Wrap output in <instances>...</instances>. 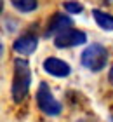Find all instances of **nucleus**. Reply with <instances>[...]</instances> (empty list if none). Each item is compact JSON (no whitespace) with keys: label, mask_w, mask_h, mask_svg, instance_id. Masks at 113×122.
<instances>
[{"label":"nucleus","mask_w":113,"mask_h":122,"mask_svg":"<svg viewBox=\"0 0 113 122\" xmlns=\"http://www.w3.org/2000/svg\"><path fill=\"white\" fill-rule=\"evenodd\" d=\"M30 66L26 59H16L14 63V80H12V98L14 101H23L30 89Z\"/></svg>","instance_id":"1"},{"label":"nucleus","mask_w":113,"mask_h":122,"mask_svg":"<svg viewBox=\"0 0 113 122\" xmlns=\"http://www.w3.org/2000/svg\"><path fill=\"white\" fill-rule=\"evenodd\" d=\"M108 61V51L101 44H92L82 52V65L92 71H99L106 66Z\"/></svg>","instance_id":"2"},{"label":"nucleus","mask_w":113,"mask_h":122,"mask_svg":"<svg viewBox=\"0 0 113 122\" xmlns=\"http://www.w3.org/2000/svg\"><path fill=\"white\" fill-rule=\"evenodd\" d=\"M37 103H38V108L47 115H59L61 113V103L50 94V89L47 87L45 82L40 84V89L37 92Z\"/></svg>","instance_id":"3"},{"label":"nucleus","mask_w":113,"mask_h":122,"mask_svg":"<svg viewBox=\"0 0 113 122\" xmlns=\"http://www.w3.org/2000/svg\"><path fill=\"white\" fill-rule=\"evenodd\" d=\"M87 40L85 33L80 31V30H64L56 35L54 38V46L59 47V49H68V47H75V46H80Z\"/></svg>","instance_id":"4"},{"label":"nucleus","mask_w":113,"mask_h":122,"mask_svg":"<svg viewBox=\"0 0 113 122\" xmlns=\"http://www.w3.org/2000/svg\"><path fill=\"white\" fill-rule=\"evenodd\" d=\"M44 70L54 77H68L71 71L70 65L59 58H47L44 61Z\"/></svg>","instance_id":"5"},{"label":"nucleus","mask_w":113,"mask_h":122,"mask_svg":"<svg viewBox=\"0 0 113 122\" xmlns=\"http://www.w3.org/2000/svg\"><path fill=\"white\" fill-rule=\"evenodd\" d=\"M37 46H38L37 37L31 35V33H28V35H23V37H19L18 40L14 42V51L23 54V56H28V54L35 52Z\"/></svg>","instance_id":"6"},{"label":"nucleus","mask_w":113,"mask_h":122,"mask_svg":"<svg viewBox=\"0 0 113 122\" xmlns=\"http://www.w3.org/2000/svg\"><path fill=\"white\" fill-rule=\"evenodd\" d=\"M68 28H71V19L64 14H54L49 21V26H47V35H58V33L64 31Z\"/></svg>","instance_id":"7"},{"label":"nucleus","mask_w":113,"mask_h":122,"mask_svg":"<svg viewBox=\"0 0 113 122\" xmlns=\"http://www.w3.org/2000/svg\"><path fill=\"white\" fill-rule=\"evenodd\" d=\"M92 16H94V19H96V23H98L103 30H113V16L108 14V12H103V10H99V9H94L92 10Z\"/></svg>","instance_id":"8"},{"label":"nucleus","mask_w":113,"mask_h":122,"mask_svg":"<svg viewBox=\"0 0 113 122\" xmlns=\"http://www.w3.org/2000/svg\"><path fill=\"white\" fill-rule=\"evenodd\" d=\"M10 2L21 12H31L38 7V0H10Z\"/></svg>","instance_id":"9"},{"label":"nucleus","mask_w":113,"mask_h":122,"mask_svg":"<svg viewBox=\"0 0 113 122\" xmlns=\"http://www.w3.org/2000/svg\"><path fill=\"white\" fill-rule=\"evenodd\" d=\"M64 9L68 10V12H71V14H80L84 10V5L77 4V2H66L64 4Z\"/></svg>","instance_id":"10"},{"label":"nucleus","mask_w":113,"mask_h":122,"mask_svg":"<svg viewBox=\"0 0 113 122\" xmlns=\"http://www.w3.org/2000/svg\"><path fill=\"white\" fill-rule=\"evenodd\" d=\"M2 54H4V46H2V40H0V58H2Z\"/></svg>","instance_id":"11"},{"label":"nucleus","mask_w":113,"mask_h":122,"mask_svg":"<svg viewBox=\"0 0 113 122\" xmlns=\"http://www.w3.org/2000/svg\"><path fill=\"white\" fill-rule=\"evenodd\" d=\"M110 82H111V84H113V68L110 70Z\"/></svg>","instance_id":"12"},{"label":"nucleus","mask_w":113,"mask_h":122,"mask_svg":"<svg viewBox=\"0 0 113 122\" xmlns=\"http://www.w3.org/2000/svg\"><path fill=\"white\" fill-rule=\"evenodd\" d=\"M2 9H4V0H0V12H2Z\"/></svg>","instance_id":"13"},{"label":"nucleus","mask_w":113,"mask_h":122,"mask_svg":"<svg viewBox=\"0 0 113 122\" xmlns=\"http://www.w3.org/2000/svg\"><path fill=\"white\" fill-rule=\"evenodd\" d=\"M78 122H90V120H78Z\"/></svg>","instance_id":"14"},{"label":"nucleus","mask_w":113,"mask_h":122,"mask_svg":"<svg viewBox=\"0 0 113 122\" xmlns=\"http://www.w3.org/2000/svg\"><path fill=\"white\" fill-rule=\"evenodd\" d=\"M108 2H113V0H108Z\"/></svg>","instance_id":"15"}]
</instances>
